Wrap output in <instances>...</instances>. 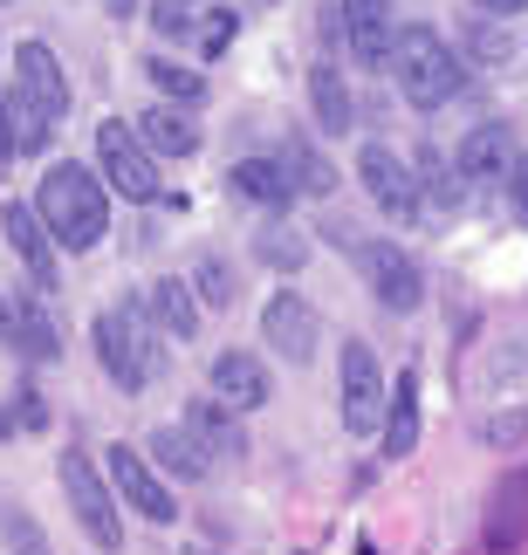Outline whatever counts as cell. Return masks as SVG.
<instances>
[{"label": "cell", "instance_id": "cell-1", "mask_svg": "<svg viewBox=\"0 0 528 555\" xmlns=\"http://www.w3.org/2000/svg\"><path fill=\"white\" fill-rule=\"evenodd\" d=\"M35 212L41 227L55 233L62 254H90L103 233H111V185H103V172H90V165H49L35 185Z\"/></svg>", "mask_w": 528, "mask_h": 555}, {"label": "cell", "instance_id": "cell-2", "mask_svg": "<svg viewBox=\"0 0 528 555\" xmlns=\"http://www.w3.org/2000/svg\"><path fill=\"white\" fill-rule=\"evenodd\" d=\"M391 82L412 111H447V103L467 90V62H460V49L439 28L405 21V28H398V49H391Z\"/></svg>", "mask_w": 528, "mask_h": 555}, {"label": "cell", "instance_id": "cell-3", "mask_svg": "<svg viewBox=\"0 0 528 555\" xmlns=\"http://www.w3.org/2000/svg\"><path fill=\"white\" fill-rule=\"evenodd\" d=\"M69 117V76L49 41H21L14 49V124H21V152H41L55 138V124Z\"/></svg>", "mask_w": 528, "mask_h": 555}, {"label": "cell", "instance_id": "cell-4", "mask_svg": "<svg viewBox=\"0 0 528 555\" xmlns=\"http://www.w3.org/2000/svg\"><path fill=\"white\" fill-rule=\"evenodd\" d=\"M90 336H96V364L117 391H144V384L158 377V330H152V315H144V302L103 309Z\"/></svg>", "mask_w": 528, "mask_h": 555}, {"label": "cell", "instance_id": "cell-5", "mask_svg": "<svg viewBox=\"0 0 528 555\" xmlns=\"http://www.w3.org/2000/svg\"><path fill=\"white\" fill-rule=\"evenodd\" d=\"M55 480H62V501H69V515L76 528L90 535L103 555L124 548V521H117V487L96 474V460L90 453H62L55 460Z\"/></svg>", "mask_w": 528, "mask_h": 555}, {"label": "cell", "instance_id": "cell-6", "mask_svg": "<svg viewBox=\"0 0 528 555\" xmlns=\"http://www.w3.org/2000/svg\"><path fill=\"white\" fill-rule=\"evenodd\" d=\"M96 172L103 185L117 192V199H131V206H152L165 179H158V158H152V144L138 138V124H96Z\"/></svg>", "mask_w": 528, "mask_h": 555}, {"label": "cell", "instance_id": "cell-7", "mask_svg": "<svg viewBox=\"0 0 528 555\" xmlns=\"http://www.w3.org/2000/svg\"><path fill=\"white\" fill-rule=\"evenodd\" d=\"M336 398H344V433H357V439L385 433L391 384H385V371H377L371 344H357V336L344 344V357H336Z\"/></svg>", "mask_w": 528, "mask_h": 555}, {"label": "cell", "instance_id": "cell-8", "mask_svg": "<svg viewBox=\"0 0 528 555\" xmlns=\"http://www.w3.org/2000/svg\"><path fill=\"white\" fill-rule=\"evenodd\" d=\"M357 274H364L371 302L391 309V315H412L418 302H426V274H418V261L398 241H364L357 247Z\"/></svg>", "mask_w": 528, "mask_h": 555}, {"label": "cell", "instance_id": "cell-9", "mask_svg": "<svg viewBox=\"0 0 528 555\" xmlns=\"http://www.w3.org/2000/svg\"><path fill=\"white\" fill-rule=\"evenodd\" d=\"M357 179H364V192H371L377 212H391L398 227H418L426 192H418V172L391 152V144H364V152H357Z\"/></svg>", "mask_w": 528, "mask_h": 555}, {"label": "cell", "instance_id": "cell-10", "mask_svg": "<svg viewBox=\"0 0 528 555\" xmlns=\"http://www.w3.org/2000/svg\"><path fill=\"white\" fill-rule=\"evenodd\" d=\"M336 21H344V49L357 55V69L391 76V49H398V28H405L391 0H336Z\"/></svg>", "mask_w": 528, "mask_h": 555}, {"label": "cell", "instance_id": "cell-11", "mask_svg": "<svg viewBox=\"0 0 528 555\" xmlns=\"http://www.w3.org/2000/svg\"><path fill=\"white\" fill-rule=\"evenodd\" d=\"M111 487H117V501H124V507H138V515H144V521H158V528L179 515L172 487L158 480V466L144 460L138 446H111Z\"/></svg>", "mask_w": 528, "mask_h": 555}, {"label": "cell", "instance_id": "cell-12", "mask_svg": "<svg viewBox=\"0 0 528 555\" xmlns=\"http://www.w3.org/2000/svg\"><path fill=\"white\" fill-rule=\"evenodd\" d=\"M261 336L288 357V364H309L315 344H323V315H315L302 295H288V288H282V295H274V302L261 309Z\"/></svg>", "mask_w": 528, "mask_h": 555}, {"label": "cell", "instance_id": "cell-13", "mask_svg": "<svg viewBox=\"0 0 528 555\" xmlns=\"http://www.w3.org/2000/svg\"><path fill=\"white\" fill-rule=\"evenodd\" d=\"M206 384H214L220 404H234V412H261V404L274 398V377L255 350H220L214 364H206Z\"/></svg>", "mask_w": 528, "mask_h": 555}, {"label": "cell", "instance_id": "cell-14", "mask_svg": "<svg viewBox=\"0 0 528 555\" xmlns=\"http://www.w3.org/2000/svg\"><path fill=\"white\" fill-rule=\"evenodd\" d=\"M0 233H8V247L21 254V268H28L35 282L49 288V282H55L62 247H55V233L41 227V212H35V206H21V199H8V206H0Z\"/></svg>", "mask_w": 528, "mask_h": 555}, {"label": "cell", "instance_id": "cell-15", "mask_svg": "<svg viewBox=\"0 0 528 555\" xmlns=\"http://www.w3.org/2000/svg\"><path fill=\"white\" fill-rule=\"evenodd\" d=\"M144 315H152L158 336H172V344H193L199 336V295L193 282H179V274H158V282H144Z\"/></svg>", "mask_w": 528, "mask_h": 555}, {"label": "cell", "instance_id": "cell-16", "mask_svg": "<svg viewBox=\"0 0 528 555\" xmlns=\"http://www.w3.org/2000/svg\"><path fill=\"white\" fill-rule=\"evenodd\" d=\"M460 179L467 185H494V179H508L515 172V138H508V124H474L467 138H460Z\"/></svg>", "mask_w": 528, "mask_h": 555}, {"label": "cell", "instance_id": "cell-17", "mask_svg": "<svg viewBox=\"0 0 528 555\" xmlns=\"http://www.w3.org/2000/svg\"><path fill=\"white\" fill-rule=\"evenodd\" d=\"M480 542H488L494 555H515V548L528 542V466H515V474L494 487V501H488V528H480Z\"/></svg>", "mask_w": 528, "mask_h": 555}, {"label": "cell", "instance_id": "cell-18", "mask_svg": "<svg viewBox=\"0 0 528 555\" xmlns=\"http://www.w3.org/2000/svg\"><path fill=\"white\" fill-rule=\"evenodd\" d=\"M227 185H234L247 206H268V212L295 206V179H288L282 158H234V165H227Z\"/></svg>", "mask_w": 528, "mask_h": 555}, {"label": "cell", "instance_id": "cell-19", "mask_svg": "<svg viewBox=\"0 0 528 555\" xmlns=\"http://www.w3.org/2000/svg\"><path fill=\"white\" fill-rule=\"evenodd\" d=\"M144 453H152V460H158L172 480H206V474H214V453L199 446V433H193L185 418H179V425H158Z\"/></svg>", "mask_w": 528, "mask_h": 555}, {"label": "cell", "instance_id": "cell-20", "mask_svg": "<svg viewBox=\"0 0 528 555\" xmlns=\"http://www.w3.org/2000/svg\"><path fill=\"white\" fill-rule=\"evenodd\" d=\"M131 124H138V138L152 144V158H193L199 152V124L185 111H172V103H152V111L131 117Z\"/></svg>", "mask_w": 528, "mask_h": 555}, {"label": "cell", "instance_id": "cell-21", "mask_svg": "<svg viewBox=\"0 0 528 555\" xmlns=\"http://www.w3.org/2000/svg\"><path fill=\"white\" fill-rule=\"evenodd\" d=\"M309 111L330 138H344L357 124V103H350V82L336 76V62H309Z\"/></svg>", "mask_w": 528, "mask_h": 555}, {"label": "cell", "instance_id": "cell-22", "mask_svg": "<svg viewBox=\"0 0 528 555\" xmlns=\"http://www.w3.org/2000/svg\"><path fill=\"white\" fill-rule=\"evenodd\" d=\"M385 453L391 460H405V453H418V371H398L391 377V404H385Z\"/></svg>", "mask_w": 528, "mask_h": 555}, {"label": "cell", "instance_id": "cell-23", "mask_svg": "<svg viewBox=\"0 0 528 555\" xmlns=\"http://www.w3.org/2000/svg\"><path fill=\"white\" fill-rule=\"evenodd\" d=\"M185 425L199 433L206 453H227V460H241V453H247V433H241L234 404H220V398H193V404H185Z\"/></svg>", "mask_w": 528, "mask_h": 555}, {"label": "cell", "instance_id": "cell-24", "mask_svg": "<svg viewBox=\"0 0 528 555\" xmlns=\"http://www.w3.org/2000/svg\"><path fill=\"white\" fill-rule=\"evenodd\" d=\"M14 350L28 357V364H55V357H62V330H55V315L41 309L35 295L14 302Z\"/></svg>", "mask_w": 528, "mask_h": 555}, {"label": "cell", "instance_id": "cell-25", "mask_svg": "<svg viewBox=\"0 0 528 555\" xmlns=\"http://www.w3.org/2000/svg\"><path fill=\"white\" fill-rule=\"evenodd\" d=\"M282 165H288L295 192H309V199H330V192H336V165L315 152L302 131H288V138H282Z\"/></svg>", "mask_w": 528, "mask_h": 555}, {"label": "cell", "instance_id": "cell-26", "mask_svg": "<svg viewBox=\"0 0 528 555\" xmlns=\"http://www.w3.org/2000/svg\"><path fill=\"white\" fill-rule=\"evenodd\" d=\"M412 172H418V192H426L433 206H447V212H453L460 199H467V179H460V165H453V158H439L433 144L412 158Z\"/></svg>", "mask_w": 528, "mask_h": 555}, {"label": "cell", "instance_id": "cell-27", "mask_svg": "<svg viewBox=\"0 0 528 555\" xmlns=\"http://www.w3.org/2000/svg\"><path fill=\"white\" fill-rule=\"evenodd\" d=\"M144 76H152V90L172 103V111H193V103H206V76H199V69H179V62L152 55V62H144Z\"/></svg>", "mask_w": 528, "mask_h": 555}, {"label": "cell", "instance_id": "cell-28", "mask_svg": "<svg viewBox=\"0 0 528 555\" xmlns=\"http://www.w3.org/2000/svg\"><path fill=\"white\" fill-rule=\"evenodd\" d=\"M460 41H467V55L480 62V69H501V62L515 55V35H508V21H494V14H474L467 28H460Z\"/></svg>", "mask_w": 528, "mask_h": 555}, {"label": "cell", "instance_id": "cell-29", "mask_svg": "<svg viewBox=\"0 0 528 555\" xmlns=\"http://www.w3.org/2000/svg\"><path fill=\"white\" fill-rule=\"evenodd\" d=\"M193 295H199V309H234V268H227L220 254H199L193 261Z\"/></svg>", "mask_w": 528, "mask_h": 555}, {"label": "cell", "instance_id": "cell-30", "mask_svg": "<svg viewBox=\"0 0 528 555\" xmlns=\"http://www.w3.org/2000/svg\"><path fill=\"white\" fill-rule=\"evenodd\" d=\"M255 254H261L268 268H282V274H295V268L309 261V241H302V233H295V227H268L261 241H255Z\"/></svg>", "mask_w": 528, "mask_h": 555}, {"label": "cell", "instance_id": "cell-31", "mask_svg": "<svg viewBox=\"0 0 528 555\" xmlns=\"http://www.w3.org/2000/svg\"><path fill=\"white\" fill-rule=\"evenodd\" d=\"M0 535H8V555H55L28 507H0Z\"/></svg>", "mask_w": 528, "mask_h": 555}, {"label": "cell", "instance_id": "cell-32", "mask_svg": "<svg viewBox=\"0 0 528 555\" xmlns=\"http://www.w3.org/2000/svg\"><path fill=\"white\" fill-rule=\"evenodd\" d=\"M480 446H501V453L528 446V404H515V412H488V418H480Z\"/></svg>", "mask_w": 528, "mask_h": 555}, {"label": "cell", "instance_id": "cell-33", "mask_svg": "<svg viewBox=\"0 0 528 555\" xmlns=\"http://www.w3.org/2000/svg\"><path fill=\"white\" fill-rule=\"evenodd\" d=\"M234 35H241V14L214 8V14L199 21V55H227V49H234Z\"/></svg>", "mask_w": 528, "mask_h": 555}, {"label": "cell", "instance_id": "cell-34", "mask_svg": "<svg viewBox=\"0 0 528 555\" xmlns=\"http://www.w3.org/2000/svg\"><path fill=\"white\" fill-rule=\"evenodd\" d=\"M152 28H158L165 41H179V35H193V28H199V14H193V0H158V8H152Z\"/></svg>", "mask_w": 528, "mask_h": 555}, {"label": "cell", "instance_id": "cell-35", "mask_svg": "<svg viewBox=\"0 0 528 555\" xmlns=\"http://www.w3.org/2000/svg\"><path fill=\"white\" fill-rule=\"evenodd\" d=\"M508 199H515V212L528 220V152L515 158V172H508Z\"/></svg>", "mask_w": 528, "mask_h": 555}, {"label": "cell", "instance_id": "cell-36", "mask_svg": "<svg viewBox=\"0 0 528 555\" xmlns=\"http://www.w3.org/2000/svg\"><path fill=\"white\" fill-rule=\"evenodd\" d=\"M21 152V131H14V111H8V96H0V165H8Z\"/></svg>", "mask_w": 528, "mask_h": 555}, {"label": "cell", "instance_id": "cell-37", "mask_svg": "<svg viewBox=\"0 0 528 555\" xmlns=\"http://www.w3.org/2000/svg\"><path fill=\"white\" fill-rule=\"evenodd\" d=\"M474 8H480V14H501V21H508V14H528V0H474Z\"/></svg>", "mask_w": 528, "mask_h": 555}, {"label": "cell", "instance_id": "cell-38", "mask_svg": "<svg viewBox=\"0 0 528 555\" xmlns=\"http://www.w3.org/2000/svg\"><path fill=\"white\" fill-rule=\"evenodd\" d=\"M0 344H14V295H0Z\"/></svg>", "mask_w": 528, "mask_h": 555}, {"label": "cell", "instance_id": "cell-39", "mask_svg": "<svg viewBox=\"0 0 528 555\" xmlns=\"http://www.w3.org/2000/svg\"><path fill=\"white\" fill-rule=\"evenodd\" d=\"M103 14H111V21H131V14H138V0H103Z\"/></svg>", "mask_w": 528, "mask_h": 555}]
</instances>
